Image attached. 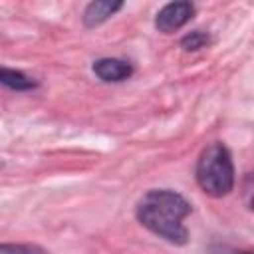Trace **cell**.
<instances>
[{
	"mask_svg": "<svg viewBox=\"0 0 254 254\" xmlns=\"http://www.w3.org/2000/svg\"><path fill=\"white\" fill-rule=\"evenodd\" d=\"M244 254H250V252H244Z\"/></svg>",
	"mask_w": 254,
	"mask_h": 254,
	"instance_id": "obj_9",
	"label": "cell"
},
{
	"mask_svg": "<svg viewBox=\"0 0 254 254\" xmlns=\"http://www.w3.org/2000/svg\"><path fill=\"white\" fill-rule=\"evenodd\" d=\"M206 42H208V38H206L202 32H192V34H189V36L183 40V48H185V50H198V48H202Z\"/></svg>",
	"mask_w": 254,
	"mask_h": 254,
	"instance_id": "obj_7",
	"label": "cell"
},
{
	"mask_svg": "<svg viewBox=\"0 0 254 254\" xmlns=\"http://www.w3.org/2000/svg\"><path fill=\"white\" fill-rule=\"evenodd\" d=\"M190 212V204L173 190H149L139 206L137 218L151 232L173 244L187 242V228L183 226V218Z\"/></svg>",
	"mask_w": 254,
	"mask_h": 254,
	"instance_id": "obj_1",
	"label": "cell"
},
{
	"mask_svg": "<svg viewBox=\"0 0 254 254\" xmlns=\"http://www.w3.org/2000/svg\"><path fill=\"white\" fill-rule=\"evenodd\" d=\"M0 254H44L40 248L36 246H14V244H8V246H0Z\"/></svg>",
	"mask_w": 254,
	"mask_h": 254,
	"instance_id": "obj_8",
	"label": "cell"
},
{
	"mask_svg": "<svg viewBox=\"0 0 254 254\" xmlns=\"http://www.w3.org/2000/svg\"><path fill=\"white\" fill-rule=\"evenodd\" d=\"M93 71L103 81H123V79H127L131 75L133 67L127 62H123V60L103 58V60H97L93 64Z\"/></svg>",
	"mask_w": 254,
	"mask_h": 254,
	"instance_id": "obj_4",
	"label": "cell"
},
{
	"mask_svg": "<svg viewBox=\"0 0 254 254\" xmlns=\"http://www.w3.org/2000/svg\"><path fill=\"white\" fill-rule=\"evenodd\" d=\"M192 12H194V8L190 2H171L159 10L155 26H157V30L171 34V32L183 28L192 18Z\"/></svg>",
	"mask_w": 254,
	"mask_h": 254,
	"instance_id": "obj_3",
	"label": "cell"
},
{
	"mask_svg": "<svg viewBox=\"0 0 254 254\" xmlns=\"http://www.w3.org/2000/svg\"><path fill=\"white\" fill-rule=\"evenodd\" d=\"M121 6H123V2H119V0H97V2H91L83 12V22H85V26H97V24L105 22L109 16H113Z\"/></svg>",
	"mask_w": 254,
	"mask_h": 254,
	"instance_id": "obj_5",
	"label": "cell"
},
{
	"mask_svg": "<svg viewBox=\"0 0 254 254\" xmlns=\"http://www.w3.org/2000/svg\"><path fill=\"white\" fill-rule=\"evenodd\" d=\"M196 181L200 189L212 196H224L234 185V167L228 149L222 143L206 147L196 165Z\"/></svg>",
	"mask_w": 254,
	"mask_h": 254,
	"instance_id": "obj_2",
	"label": "cell"
},
{
	"mask_svg": "<svg viewBox=\"0 0 254 254\" xmlns=\"http://www.w3.org/2000/svg\"><path fill=\"white\" fill-rule=\"evenodd\" d=\"M0 83L6 85V87H10V89H18V91H22V89H32V87L36 85V83H34L28 75H24L22 71L8 69V67H0Z\"/></svg>",
	"mask_w": 254,
	"mask_h": 254,
	"instance_id": "obj_6",
	"label": "cell"
}]
</instances>
